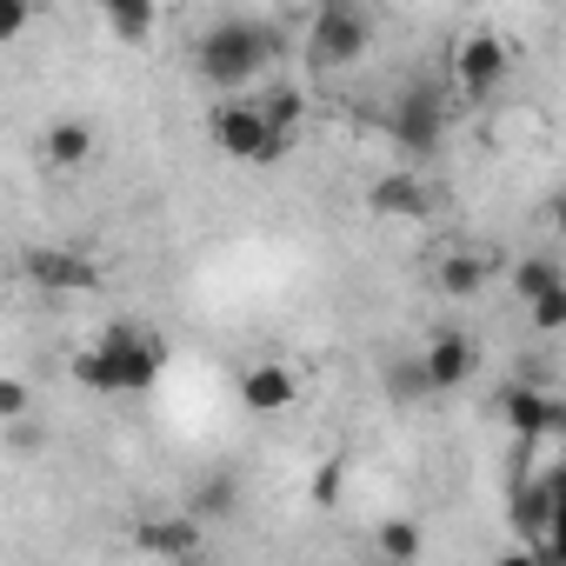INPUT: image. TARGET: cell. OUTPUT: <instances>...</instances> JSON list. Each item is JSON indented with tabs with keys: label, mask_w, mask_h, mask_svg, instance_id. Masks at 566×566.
<instances>
[{
	"label": "cell",
	"mask_w": 566,
	"mask_h": 566,
	"mask_svg": "<svg viewBox=\"0 0 566 566\" xmlns=\"http://www.w3.org/2000/svg\"><path fill=\"white\" fill-rule=\"evenodd\" d=\"M167 367V347L154 327H107L81 360H74V380L94 387V394H147Z\"/></svg>",
	"instance_id": "1"
},
{
	"label": "cell",
	"mask_w": 566,
	"mask_h": 566,
	"mask_svg": "<svg viewBox=\"0 0 566 566\" xmlns=\"http://www.w3.org/2000/svg\"><path fill=\"white\" fill-rule=\"evenodd\" d=\"M193 67L213 87H253L273 67V34L260 21H213L193 48Z\"/></svg>",
	"instance_id": "2"
},
{
	"label": "cell",
	"mask_w": 566,
	"mask_h": 566,
	"mask_svg": "<svg viewBox=\"0 0 566 566\" xmlns=\"http://www.w3.org/2000/svg\"><path fill=\"white\" fill-rule=\"evenodd\" d=\"M213 147H220L227 160H253V167H266V160L287 154L294 140H280V134L266 127L260 101H227V107L213 114Z\"/></svg>",
	"instance_id": "3"
},
{
	"label": "cell",
	"mask_w": 566,
	"mask_h": 566,
	"mask_svg": "<svg viewBox=\"0 0 566 566\" xmlns=\"http://www.w3.org/2000/svg\"><path fill=\"white\" fill-rule=\"evenodd\" d=\"M21 273L34 280L41 294H94L101 287V266H94L87 247H28Z\"/></svg>",
	"instance_id": "4"
},
{
	"label": "cell",
	"mask_w": 566,
	"mask_h": 566,
	"mask_svg": "<svg viewBox=\"0 0 566 566\" xmlns=\"http://www.w3.org/2000/svg\"><path fill=\"white\" fill-rule=\"evenodd\" d=\"M367 41H374V28H367V14L354 0H327L314 14V61L321 67H354L367 54Z\"/></svg>",
	"instance_id": "5"
},
{
	"label": "cell",
	"mask_w": 566,
	"mask_h": 566,
	"mask_svg": "<svg viewBox=\"0 0 566 566\" xmlns=\"http://www.w3.org/2000/svg\"><path fill=\"white\" fill-rule=\"evenodd\" d=\"M500 420L513 427V440L546 447V440H559L566 407H559V394H546V387H506V394H500Z\"/></svg>",
	"instance_id": "6"
},
{
	"label": "cell",
	"mask_w": 566,
	"mask_h": 566,
	"mask_svg": "<svg viewBox=\"0 0 566 566\" xmlns=\"http://www.w3.org/2000/svg\"><path fill=\"white\" fill-rule=\"evenodd\" d=\"M453 87H460L467 101H493V94L506 87V48H500L493 34L460 41V54H453Z\"/></svg>",
	"instance_id": "7"
},
{
	"label": "cell",
	"mask_w": 566,
	"mask_h": 566,
	"mask_svg": "<svg viewBox=\"0 0 566 566\" xmlns=\"http://www.w3.org/2000/svg\"><path fill=\"white\" fill-rule=\"evenodd\" d=\"M473 367H480L473 334H433V347L420 354V380H427V394H460V387L473 380Z\"/></svg>",
	"instance_id": "8"
},
{
	"label": "cell",
	"mask_w": 566,
	"mask_h": 566,
	"mask_svg": "<svg viewBox=\"0 0 566 566\" xmlns=\"http://www.w3.org/2000/svg\"><path fill=\"white\" fill-rule=\"evenodd\" d=\"M440 114H447V101H440V87H407V101H400V114H394V140H400V154H433L440 147Z\"/></svg>",
	"instance_id": "9"
},
{
	"label": "cell",
	"mask_w": 566,
	"mask_h": 566,
	"mask_svg": "<svg viewBox=\"0 0 566 566\" xmlns=\"http://www.w3.org/2000/svg\"><path fill=\"white\" fill-rule=\"evenodd\" d=\"M301 400V374L294 367H280V360H260L240 374V407L247 413H287Z\"/></svg>",
	"instance_id": "10"
},
{
	"label": "cell",
	"mask_w": 566,
	"mask_h": 566,
	"mask_svg": "<svg viewBox=\"0 0 566 566\" xmlns=\"http://www.w3.org/2000/svg\"><path fill=\"white\" fill-rule=\"evenodd\" d=\"M134 546L154 553V559H193L200 553V520L193 513H154L134 526Z\"/></svg>",
	"instance_id": "11"
},
{
	"label": "cell",
	"mask_w": 566,
	"mask_h": 566,
	"mask_svg": "<svg viewBox=\"0 0 566 566\" xmlns=\"http://www.w3.org/2000/svg\"><path fill=\"white\" fill-rule=\"evenodd\" d=\"M101 14H107V34L120 48H147L154 28H160V8L154 0H101Z\"/></svg>",
	"instance_id": "12"
},
{
	"label": "cell",
	"mask_w": 566,
	"mask_h": 566,
	"mask_svg": "<svg viewBox=\"0 0 566 566\" xmlns=\"http://www.w3.org/2000/svg\"><path fill=\"white\" fill-rule=\"evenodd\" d=\"M41 154H48L54 167H87V160H94V127H87V120H54V127L41 134Z\"/></svg>",
	"instance_id": "13"
},
{
	"label": "cell",
	"mask_w": 566,
	"mask_h": 566,
	"mask_svg": "<svg viewBox=\"0 0 566 566\" xmlns=\"http://www.w3.org/2000/svg\"><path fill=\"white\" fill-rule=\"evenodd\" d=\"M374 213L420 220V213H427V187H420L413 174H380V180H374Z\"/></svg>",
	"instance_id": "14"
},
{
	"label": "cell",
	"mask_w": 566,
	"mask_h": 566,
	"mask_svg": "<svg viewBox=\"0 0 566 566\" xmlns=\"http://www.w3.org/2000/svg\"><path fill=\"white\" fill-rule=\"evenodd\" d=\"M480 287H486V260L480 253H447L440 260V294L447 301H473Z\"/></svg>",
	"instance_id": "15"
},
{
	"label": "cell",
	"mask_w": 566,
	"mask_h": 566,
	"mask_svg": "<svg viewBox=\"0 0 566 566\" xmlns=\"http://www.w3.org/2000/svg\"><path fill=\"white\" fill-rule=\"evenodd\" d=\"M233 506H240V486H233L227 473H207V480L187 493V513H193V520H227Z\"/></svg>",
	"instance_id": "16"
},
{
	"label": "cell",
	"mask_w": 566,
	"mask_h": 566,
	"mask_svg": "<svg viewBox=\"0 0 566 566\" xmlns=\"http://www.w3.org/2000/svg\"><path fill=\"white\" fill-rule=\"evenodd\" d=\"M260 114H266V127H273L280 140H294L301 120H307V94H301V87H273V94L260 101Z\"/></svg>",
	"instance_id": "17"
},
{
	"label": "cell",
	"mask_w": 566,
	"mask_h": 566,
	"mask_svg": "<svg viewBox=\"0 0 566 566\" xmlns=\"http://www.w3.org/2000/svg\"><path fill=\"white\" fill-rule=\"evenodd\" d=\"M420 546H427V539H420L413 520H387V526H380V559H420Z\"/></svg>",
	"instance_id": "18"
},
{
	"label": "cell",
	"mask_w": 566,
	"mask_h": 566,
	"mask_svg": "<svg viewBox=\"0 0 566 566\" xmlns=\"http://www.w3.org/2000/svg\"><path fill=\"white\" fill-rule=\"evenodd\" d=\"M526 307H533V327H539V334H559V327H566V280H553V287L533 294Z\"/></svg>",
	"instance_id": "19"
},
{
	"label": "cell",
	"mask_w": 566,
	"mask_h": 566,
	"mask_svg": "<svg viewBox=\"0 0 566 566\" xmlns=\"http://www.w3.org/2000/svg\"><path fill=\"white\" fill-rule=\"evenodd\" d=\"M553 280H566L553 260H520V266H513V294H520V301H533V294H546V287H553Z\"/></svg>",
	"instance_id": "20"
},
{
	"label": "cell",
	"mask_w": 566,
	"mask_h": 566,
	"mask_svg": "<svg viewBox=\"0 0 566 566\" xmlns=\"http://www.w3.org/2000/svg\"><path fill=\"white\" fill-rule=\"evenodd\" d=\"M28 413H34V394H28V380L0 374V427H21Z\"/></svg>",
	"instance_id": "21"
},
{
	"label": "cell",
	"mask_w": 566,
	"mask_h": 566,
	"mask_svg": "<svg viewBox=\"0 0 566 566\" xmlns=\"http://www.w3.org/2000/svg\"><path fill=\"white\" fill-rule=\"evenodd\" d=\"M28 21H34V0H0V41H21Z\"/></svg>",
	"instance_id": "22"
}]
</instances>
